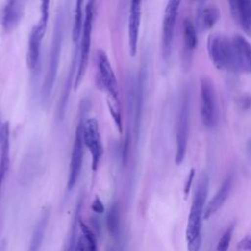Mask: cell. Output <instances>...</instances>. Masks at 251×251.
<instances>
[{
	"label": "cell",
	"mask_w": 251,
	"mask_h": 251,
	"mask_svg": "<svg viewBox=\"0 0 251 251\" xmlns=\"http://www.w3.org/2000/svg\"><path fill=\"white\" fill-rule=\"evenodd\" d=\"M97 69L99 75V84L100 87L107 92V104L112 116L113 121L119 130L123 131V123L121 116V107L119 100V87L118 81L111 66V63L108 59V56L103 50H98L97 52Z\"/></svg>",
	"instance_id": "6da1fadb"
},
{
	"label": "cell",
	"mask_w": 251,
	"mask_h": 251,
	"mask_svg": "<svg viewBox=\"0 0 251 251\" xmlns=\"http://www.w3.org/2000/svg\"><path fill=\"white\" fill-rule=\"evenodd\" d=\"M208 186L209 178L206 175H203L200 178L192 200L186 226L185 237L188 251H199L201 247L202 219L204 215V204L208 194Z\"/></svg>",
	"instance_id": "7a4b0ae2"
},
{
	"label": "cell",
	"mask_w": 251,
	"mask_h": 251,
	"mask_svg": "<svg viewBox=\"0 0 251 251\" xmlns=\"http://www.w3.org/2000/svg\"><path fill=\"white\" fill-rule=\"evenodd\" d=\"M95 7H96V0H87V3L85 5V10H84V19H83L81 34L79 38L80 43H79V50H78L77 70H76V74L74 81L75 89H76L81 83L87 69L89 51H90V45H91L94 15H95Z\"/></svg>",
	"instance_id": "3957f363"
},
{
	"label": "cell",
	"mask_w": 251,
	"mask_h": 251,
	"mask_svg": "<svg viewBox=\"0 0 251 251\" xmlns=\"http://www.w3.org/2000/svg\"><path fill=\"white\" fill-rule=\"evenodd\" d=\"M63 14L60 11L58 13L55 25H54V31H53V37H52V43L50 47V53H49V60H48V67L46 75L44 78V82L42 85V101L45 102L49 99L51 91L53 89L58 67H59V61H60V54L62 50V42H63Z\"/></svg>",
	"instance_id": "277c9868"
},
{
	"label": "cell",
	"mask_w": 251,
	"mask_h": 251,
	"mask_svg": "<svg viewBox=\"0 0 251 251\" xmlns=\"http://www.w3.org/2000/svg\"><path fill=\"white\" fill-rule=\"evenodd\" d=\"M207 49L212 63L218 70L237 73L230 38L220 33L211 34L208 37Z\"/></svg>",
	"instance_id": "5b68a950"
},
{
	"label": "cell",
	"mask_w": 251,
	"mask_h": 251,
	"mask_svg": "<svg viewBox=\"0 0 251 251\" xmlns=\"http://www.w3.org/2000/svg\"><path fill=\"white\" fill-rule=\"evenodd\" d=\"M200 117L207 128H213L219 118L216 91L213 81L203 76L200 81Z\"/></svg>",
	"instance_id": "8992f818"
},
{
	"label": "cell",
	"mask_w": 251,
	"mask_h": 251,
	"mask_svg": "<svg viewBox=\"0 0 251 251\" xmlns=\"http://www.w3.org/2000/svg\"><path fill=\"white\" fill-rule=\"evenodd\" d=\"M189 132V97L187 92H184L178 114L176 119V164L180 165L186 154L187 142Z\"/></svg>",
	"instance_id": "52a82bcc"
},
{
	"label": "cell",
	"mask_w": 251,
	"mask_h": 251,
	"mask_svg": "<svg viewBox=\"0 0 251 251\" xmlns=\"http://www.w3.org/2000/svg\"><path fill=\"white\" fill-rule=\"evenodd\" d=\"M181 0H168L164 11L162 23V56L164 60H169L173 50V41L176 23Z\"/></svg>",
	"instance_id": "ba28073f"
},
{
	"label": "cell",
	"mask_w": 251,
	"mask_h": 251,
	"mask_svg": "<svg viewBox=\"0 0 251 251\" xmlns=\"http://www.w3.org/2000/svg\"><path fill=\"white\" fill-rule=\"evenodd\" d=\"M82 136L84 146L89 150L91 154L92 170L96 171L103 154V145L99 130V124L95 118H88L83 120Z\"/></svg>",
	"instance_id": "9c48e42d"
},
{
	"label": "cell",
	"mask_w": 251,
	"mask_h": 251,
	"mask_svg": "<svg viewBox=\"0 0 251 251\" xmlns=\"http://www.w3.org/2000/svg\"><path fill=\"white\" fill-rule=\"evenodd\" d=\"M84 117L80 115L78 126L75 129L73 150L71 155V162H70V171H69V178L67 187L68 190H72L75 185L78 176L81 172L82 162H83V151H84V142L82 136V123Z\"/></svg>",
	"instance_id": "30bf717a"
},
{
	"label": "cell",
	"mask_w": 251,
	"mask_h": 251,
	"mask_svg": "<svg viewBox=\"0 0 251 251\" xmlns=\"http://www.w3.org/2000/svg\"><path fill=\"white\" fill-rule=\"evenodd\" d=\"M230 39L236 71L251 74V44L240 34H234Z\"/></svg>",
	"instance_id": "8fae6325"
},
{
	"label": "cell",
	"mask_w": 251,
	"mask_h": 251,
	"mask_svg": "<svg viewBox=\"0 0 251 251\" xmlns=\"http://www.w3.org/2000/svg\"><path fill=\"white\" fill-rule=\"evenodd\" d=\"M141 3L142 0H130L127 34H128V47L131 57L135 56L137 51L140 21H141Z\"/></svg>",
	"instance_id": "7c38bea8"
},
{
	"label": "cell",
	"mask_w": 251,
	"mask_h": 251,
	"mask_svg": "<svg viewBox=\"0 0 251 251\" xmlns=\"http://www.w3.org/2000/svg\"><path fill=\"white\" fill-rule=\"evenodd\" d=\"M25 0H7L0 15V24L5 31L14 29L24 14Z\"/></svg>",
	"instance_id": "4fadbf2b"
},
{
	"label": "cell",
	"mask_w": 251,
	"mask_h": 251,
	"mask_svg": "<svg viewBox=\"0 0 251 251\" xmlns=\"http://www.w3.org/2000/svg\"><path fill=\"white\" fill-rule=\"evenodd\" d=\"M45 31L46 28L40 26L37 24L33 25L30 30L26 50V66L29 70H34L38 64L41 41L44 37Z\"/></svg>",
	"instance_id": "5bb4252c"
},
{
	"label": "cell",
	"mask_w": 251,
	"mask_h": 251,
	"mask_svg": "<svg viewBox=\"0 0 251 251\" xmlns=\"http://www.w3.org/2000/svg\"><path fill=\"white\" fill-rule=\"evenodd\" d=\"M232 18L251 36V0H228Z\"/></svg>",
	"instance_id": "9a60e30c"
},
{
	"label": "cell",
	"mask_w": 251,
	"mask_h": 251,
	"mask_svg": "<svg viewBox=\"0 0 251 251\" xmlns=\"http://www.w3.org/2000/svg\"><path fill=\"white\" fill-rule=\"evenodd\" d=\"M232 182H233V176H232V174H228L226 176V177L224 179L222 185L220 186V188L218 189V191L216 192L214 197L212 198V200L208 203L207 207L205 208L204 215H203L204 220H208L219 209L222 208V206L224 205V203L226 202V200L227 199V197L229 195V192H230L231 186H232Z\"/></svg>",
	"instance_id": "2e32d148"
},
{
	"label": "cell",
	"mask_w": 251,
	"mask_h": 251,
	"mask_svg": "<svg viewBox=\"0 0 251 251\" xmlns=\"http://www.w3.org/2000/svg\"><path fill=\"white\" fill-rule=\"evenodd\" d=\"M221 11L215 5H204L199 7L195 17V26L200 31L211 29L220 20Z\"/></svg>",
	"instance_id": "e0dca14e"
},
{
	"label": "cell",
	"mask_w": 251,
	"mask_h": 251,
	"mask_svg": "<svg viewBox=\"0 0 251 251\" xmlns=\"http://www.w3.org/2000/svg\"><path fill=\"white\" fill-rule=\"evenodd\" d=\"M10 164V127L9 123L2 124L0 130V180L3 181Z\"/></svg>",
	"instance_id": "ac0fdd59"
},
{
	"label": "cell",
	"mask_w": 251,
	"mask_h": 251,
	"mask_svg": "<svg viewBox=\"0 0 251 251\" xmlns=\"http://www.w3.org/2000/svg\"><path fill=\"white\" fill-rule=\"evenodd\" d=\"M183 32V60L188 61L197 46V28L190 19H184L182 24Z\"/></svg>",
	"instance_id": "d6986e66"
},
{
	"label": "cell",
	"mask_w": 251,
	"mask_h": 251,
	"mask_svg": "<svg viewBox=\"0 0 251 251\" xmlns=\"http://www.w3.org/2000/svg\"><path fill=\"white\" fill-rule=\"evenodd\" d=\"M49 215H50L49 210H44V212L41 214L36 226H34L27 251H38L39 250L42 240L44 238L46 226H47L48 220H49Z\"/></svg>",
	"instance_id": "ffe728a7"
},
{
	"label": "cell",
	"mask_w": 251,
	"mask_h": 251,
	"mask_svg": "<svg viewBox=\"0 0 251 251\" xmlns=\"http://www.w3.org/2000/svg\"><path fill=\"white\" fill-rule=\"evenodd\" d=\"M82 205V202L81 200L78 201L77 205H76V208H75V215H74V219H73V222H72V225H71V228L69 230V233H68V238H67V241L64 245V248H63V251H74L75 250V244H76V241H75V234H76V226L79 223V213H80V207Z\"/></svg>",
	"instance_id": "44dd1931"
},
{
	"label": "cell",
	"mask_w": 251,
	"mask_h": 251,
	"mask_svg": "<svg viewBox=\"0 0 251 251\" xmlns=\"http://www.w3.org/2000/svg\"><path fill=\"white\" fill-rule=\"evenodd\" d=\"M107 227L113 236H117L120 231V209L118 204H113L107 214Z\"/></svg>",
	"instance_id": "7402d4cb"
},
{
	"label": "cell",
	"mask_w": 251,
	"mask_h": 251,
	"mask_svg": "<svg viewBox=\"0 0 251 251\" xmlns=\"http://www.w3.org/2000/svg\"><path fill=\"white\" fill-rule=\"evenodd\" d=\"M78 225L83 233V239H84L86 251H97V240L93 231L81 220H79Z\"/></svg>",
	"instance_id": "603a6c76"
},
{
	"label": "cell",
	"mask_w": 251,
	"mask_h": 251,
	"mask_svg": "<svg viewBox=\"0 0 251 251\" xmlns=\"http://www.w3.org/2000/svg\"><path fill=\"white\" fill-rule=\"evenodd\" d=\"M233 231H234V224L230 225L225 230V232L223 233V235L221 236V238L218 242L216 251H227V249L229 247V244H230V241H231V238H232Z\"/></svg>",
	"instance_id": "cb8c5ba5"
},
{
	"label": "cell",
	"mask_w": 251,
	"mask_h": 251,
	"mask_svg": "<svg viewBox=\"0 0 251 251\" xmlns=\"http://www.w3.org/2000/svg\"><path fill=\"white\" fill-rule=\"evenodd\" d=\"M49 6H50V0H40V17L37 25L46 28L48 20H49Z\"/></svg>",
	"instance_id": "d4e9b609"
},
{
	"label": "cell",
	"mask_w": 251,
	"mask_h": 251,
	"mask_svg": "<svg viewBox=\"0 0 251 251\" xmlns=\"http://www.w3.org/2000/svg\"><path fill=\"white\" fill-rule=\"evenodd\" d=\"M194 176H195V170L194 169H191L188 173V176H187V178L185 180V183H184V188H183V192H184V197L186 198L189 194V191H190V188L192 186V183H193V179H194Z\"/></svg>",
	"instance_id": "484cf974"
},
{
	"label": "cell",
	"mask_w": 251,
	"mask_h": 251,
	"mask_svg": "<svg viewBox=\"0 0 251 251\" xmlns=\"http://www.w3.org/2000/svg\"><path fill=\"white\" fill-rule=\"evenodd\" d=\"M237 251H251V234L246 235L238 242Z\"/></svg>",
	"instance_id": "4316f807"
},
{
	"label": "cell",
	"mask_w": 251,
	"mask_h": 251,
	"mask_svg": "<svg viewBox=\"0 0 251 251\" xmlns=\"http://www.w3.org/2000/svg\"><path fill=\"white\" fill-rule=\"evenodd\" d=\"M238 105L241 109L243 110H246V109H249L251 107V96L249 95H245L243 97H241L239 99V102H238Z\"/></svg>",
	"instance_id": "83f0119b"
},
{
	"label": "cell",
	"mask_w": 251,
	"mask_h": 251,
	"mask_svg": "<svg viewBox=\"0 0 251 251\" xmlns=\"http://www.w3.org/2000/svg\"><path fill=\"white\" fill-rule=\"evenodd\" d=\"M91 208H92V210H93L94 212L99 213V214L103 213V212H104V210H105L103 203L101 202V200H100L98 197H96V198L94 199V201H93V203H92Z\"/></svg>",
	"instance_id": "f1b7e54d"
},
{
	"label": "cell",
	"mask_w": 251,
	"mask_h": 251,
	"mask_svg": "<svg viewBox=\"0 0 251 251\" xmlns=\"http://www.w3.org/2000/svg\"><path fill=\"white\" fill-rule=\"evenodd\" d=\"M74 251H86L85 244H84V239L82 237H79L78 240L76 241V244H75V247Z\"/></svg>",
	"instance_id": "f546056e"
},
{
	"label": "cell",
	"mask_w": 251,
	"mask_h": 251,
	"mask_svg": "<svg viewBox=\"0 0 251 251\" xmlns=\"http://www.w3.org/2000/svg\"><path fill=\"white\" fill-rule=\"evenodd\" d=\"M247 151L251 156V139H249L248 142H247Z\"/></svg>",
	"instance_id": "4dcf8cb0"
},
{
	"label": "cell",
	"mask_w": 251,
	"mask_h": 251,
	"mask_svg": "<svg viewBox=\"0 0 251 251\" xmlns=\"http://www.w3.org/2000/svg\"><path fill=\"white\" fill-rule=\"evenodd\" d=\"M0 251H6V242L3 241L0 246Z\"/></svg>",
	"instance_id": "1f68e13d"
},
{
	"label": "cell",
	"mask_w": 251,
	"mask_h": 251,
	"mask_svg": "<svg viewBox=\"0 0 251 251\" xmlns=\"http://www.w3.org/2000/svg\"><path fill=\"white\" fill-rule=\"evenodd\" d=\"M193 1H196V2H202V1H205V0H193Z\"/></svg>",
	"instance_id": "d6a6232c"
},
{
	"label": "cell",
	"mask_w": 251,
	"mask_h": 251,
	"mask_svg": "<svg viewBox=\"0 0 251 251\" xmlns=\"http://www.w3.org/2000/svg\"><path fill=\"white\" fill-rule=\"evenodd\" d=\"M1 185H2V181H0V191H1Z\"/></svg>",
	"instance_id": "836d02e7"
},
{
	"label": "cell",
	"mask_w": 251,
	"mask_h": 251,
	"mask_svg": "<svg viewBox=\"0 0 251 251\" xmlns=\"http://www.w3.org/2000/svg\"><path fill=\"white\" fill-rule=\"evenodd\" d=\"M1 126H2V124H0V130H1Z\"/></svg>",
	"instance_id": "e575fe53"
}]
</instances>
